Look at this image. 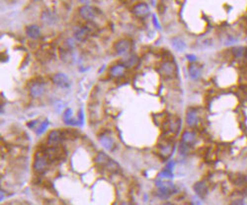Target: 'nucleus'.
<instances>
[{"instance_id":"f257e3e1","label":"nucleus","mask_w":247,"mask_h":205,"mask_svg":"<svg viewBox=\"0 0 247 205\" xmlns=\"http://www.w3.org/2000/svg\"><path fill=\"white\" fill-rule=\"evenodd\" d=\"M155 185L157 186V190H158V195L161 196L162 198L168 197L173 192L174 185L171 181L160 180H157Z\"/></svg>"},{"instance_id":"f03ea898","label":"nucleus","mask_w":247,"mask_h":205,"mask_svg":"<svg viewBox=\"0 0 247 205\" xmlns=\"http://www.w3.org/2000/svg\"><path fill=\"white\" fill-rule=\"evenodd\" d=\"M177 72V66L172 61H165L160 65L159 73L166 78H172Z\"/></svg>"},{"instance_id":"7ed1b4c3","label":"nucleus","mask_w":247,"mask_h":205,"mask_svg":"<svg viewBox=\"0 0 247 205\" xmlns=\"http://www.w3.org/2000/svg\"><path fill=\"white\" fill-rule=\"evenodd\" d=\"M48 168V158L46 154L38 152L35 157V162H34V170L38 173H43V172Z\"/></svg>"},{"instance_id":"20e7f679","label":"nucleus","mask_w":247,"mask_h":205,"mask_svg":"<svg viewBox=\"0 0 247 205\" xmlns=\"http://www.w3.org/2000/svg\"><path fill=\"white\" fill-rule=\"evenodd\" d=\"M92 24H87L85 26H82V27H79L77 28L74 32V38L75 40H77L78 42H82V41H85L86 38L90 36V34L92 33Z\"/></svg>"},{"instance_id":"39448f33","label":"nucleus","mask_w":247,"mask_h":205,"mask_svg":"<svg viewBox=\"0 0 247 205\" xmlns=\"http://www.w3.org/2000/svg\"><path fill=\"white\" fill-rule=\"evenodd\" d=\"M115 51L118 55H124V54H127L128 51H130V49L132 47V43L130 41L128 40H120L118 41L116 43H115Z\"/></svg>"},{"instance_id":"423d86ee","label":"nucleus","mask_w":247,"mask_h":205,"mask_svg":"<svg viewBox=\"0 0 247 205\" xmlns=\"http://www.w3.org/2000/svg\"><path fill=\"white\" fill-rule=\"evenodd\" d=\"M133 12L139 18H145L149 14V6L144 2H138L133 6Z\"/></svg>"},{"instance_id":"0eeeda50","label":"nucleus","mask_w":247,"mask_h":205,"mask_svg":"<svg viewBox=\"0 0 247 205\" xmlns=\"http://www.w3.org/2000/svg\"><path fill=\"white\" fill-rule=\"evenodd\" d=\"M79 13L81 17L86 21H92L96 17V10L94 7L89 6V5H84V6L80 7Z\"/></svg>"},{"instance_id":"6e6552de","label":"nucleus","mask_w":247,"mask_h":205,"mask_svg":"<svg viewBox=\"0 0 247 205\" xmlns=\"http://www.w3.org/2000/svg\"><path fill=\"white\" fill-rule=\"evenodd\" d=\"M53 81L55 85L60 87V88H67L70 85V81H69L68 76L65 75L64 73H61V72H58V73L54 75Z\"/></svg>"},{"instance_id":"1a4fd4ad","label":"nucleus","mask_w":247,"mask_h":205,"mask_svg":"<svg viewBox=\"0 0 247 205\" xmlns=\"http://www.w3.org/2000/svg\"><path fill=\"white\" fill-rule=\"evenodd\" d=\"M44 85L41 82H34L32 83V85L30 86L29 88V92H30V95L33 97V98H40L43 94L44 93Z\"/></svg>"},{"instance_id":"9d476101","label":"nucleus","mask_w":247,"mask_h":205,"mask_svg":"<svg viewBox=\"0 0 247 205\" xmlns=\"http://www.w3.org/2000/svg\"><path fill=\"white\" fill-rule=\"evenodd\" d=\"M127 71V67L126 65L124 63H118L113 65L110 68V74L111 76L115 77V78H119V77H122L124 74L126 73Z\"/></svg>"},{"instance_id":"9b49d317","label":"nucleus","mask_w":247,"mask_h":205,"mask_svg":"<svg viewBox=\"0 0 247 205\" xmlns=\"http://www.w3.org/2000/svg\"><path fill=\"white\" fill-rule=\"evenodd\" d=\"M197 141V135L194 131H191V130H186L183 132L182 134V142L187 144L189 146H192L196 143Z\"/></svg>"},{"instance_id":"f8f14e48","label":"nucleus","mask_w":247,"mask_h":205,"mask_svg":"<svg viewBox=\"0 0 247 205\" xmlns=\"http://www.w3.org/2000/svg\"><path fill=\"white\" fill-rule=\"evenodd\" d=\"M199 123V116L196 110L194 109H188V112L186 114V123L188 126L192 127L197 125Z\"/></svg>"},{"instance_id":"ddd939ff","label":"nucleus","mask_w":247,"mask_h":205,"mask_svg":"<svg viewBox=\"0 0 247 205\" xmlns=\"http://www.w3.org/2000/svg\"><path fill=\"white\" fill-rule=\"evenodd\" d=\"M194 190L201 198H205L207 194V185L205 181H198L194 185Z\"/></svg>"},{"instance_id":"4468645a","label":"nucleus","mask_w":247,"mask_h":205,"mask_svg":"<svg viewBox=\"0 0 247 205\" xmlns=\"http://www.w3.org/2000/svg\"><path fill=\"white\" fill-rule=\"evenodd\" d=\"M188 72H189L190 77L193 80H198L200 77H201L202 69H201L199 64H196L194 62H191V64L189 65V67H188Z\"/></svg>"},{"instance_id":"2eb2a0df","label":"nucleus","mask_w":247,"mask_h":205,"mask_svg":"<svg viewBox=\"0 0 247 205\" xmlns=\"http://www.w3.org/2000/svg\"><path fill=\"white\" fill-rule=\"evenodd\" d=\"M61 140V133L58 130H52L49 132V137H48V141L50 146H55L60 142Z\"/></svg>"},{"instance_id":"dca6fc26","label":"nucleus","mask_w":247,"mask_h":205,"mask_svg":"<svg viewBox=\"0 0 247 205\" xmlns=\"http://www.w3.org/2000/svg\"><path fill=\"white\" fill-rule=\"evenodd\" d=\"M181 127V121L179 118H172L168 120V129L173 133L177 134Z\"/></svg>"},{"instance_id":"f3484780","label":"nucleus","mask_w":247,"mask_h":205,"mask_svg":"<svg viewBox=\"0 0 247 205\" xmlns=\"http://www.w3.org/2000/svg\"><path fill=\"white\" fill-rule=\"evenodd\" d=\"M26 32H27V35L31 38H34V40L40 38L41 36V30H40V28H39V26L37 25H31L29 27H27Z\"/></svg>"},{"instance_id":"a211bd4d","label":"nucleus","mask_w":247,"mask_h":205,"mask_svg":"<svg viewBox=\"0 0 247 205\" xmlns=\"http://www.w3.org/2000/svg\"><path fill=\"white\" fill-rule=\"evenodd\" d=\"M232 182L239 187H243L247 184V176L243 174H235L232 176Z\"/></svg>"},{"instance_id":"6ab92c4d","label":"nucleus","mask_w":247,"mask_h":205,"mask_svg":"<svg viewBox=\"0 0 247 205\" xmlns=\"http://www.w3.org/2000/svg\"><path fill=\"white\" fill-rule=\"evenodd\" d=\"M246 51H247L244 47H234L231 49V53L233 54V56L238 59H242L243 57H245Z\"/></svg>"},{"instance_id":"aec40b11","label":"nucleus","mask_w":247,"mask_h":205,"mask_svg":"<svg viewBox=\"0 0 247 205\" xmlns=\"http://www.w3.org/2000/svg\"><path fill=\"white\" fill-rule=\"evenodd\" d=\"M42 20L48 25L53 24L55 20V15L50 10H46V11H44L42 14Z\"/></svg>"},{"instance_id":"412c9836","label":"nucleus","mask_w":247,"mask_h":205,"mask_svg":"<svg viewBox=\"0 0 247 205\" xmlns=\"http://www.w3.org/2000/svg\"><path fill=\"white\" fill-rule=\"evenodd\" d=\"M100 142H101V145H102L105 149H112L113 147V140H112V138L110 136H107V135H103L100 137Z\"/></svg>"},{"instance_id":"4be33fe9","label":"nucleus","mask_w":247,"mask_h":205,"mask_svg":"<svg viewBox=\"0 0 247 205\" xmlns=\"http://www.w3.org/2000/svg\"><path fill=\"white\" fill-rule=\"evenodd\" d=\"M138 61V58L137 55H134V54H128L127 55V57L125 58V64L126 65V67H133V66H134Z\"/></svg>"},{"instance_id":"5701e85b","label":"nucleus","mask_w":247,"mask_h":205,"mask_svg":"<svg viewBox=\"0 0 247 205\" xmlns=\"http://www.w3.org/2000/svg\"><path fill=\"white\" fill-rule=\"evenodd\" d=\"M171 43H172V47L176 49V51H184V48L185 47H186V45H185V42L181 40V38H173V40L171 41Z\"/></svg>"},{"instance_id":"b1692460","label":"nucleus","mask_w":247,"mask_h":205,"mask_svg":"<svg viewBox=\"0 0 247 205\" xmlns=\"http://www.w3.org/2000/svg\"><path fill=\"white\" fill-rule=\"evenodd\" d=\"M172 151H173V146L170 145V143H166L164 145H161L160 147V154L164 157L170 156Z\"/></svg>"},{"instance_id":"393cba45","label":"nucleus","mask_w":247,"mask_h":205,"mask_svg":"<svg viewBox=\"0 0 247 205\" xmlns=\"http://www.w3.org/2000/svg\"><path fill=\"white\" fill-rule=\"evenodd\" d=\"M48 125H49V120H44V123H42V124L39 126V128L37 129V133L38 134H41L43 132L48 128Z\"/></svg>"},{"instance_id":"a878e982","label":"nucleus","mask_w":247,"mask_h":205,"mask_svg":"<svg viewBox=\"0 0 247 205\" xmlns=\"http://www.w3.org/2000/svg\"><path fill=\"white\" fill-rule=\"evenodd\" d=\"M179 150H180V153L181 154H187V153H189V151H190V146L189 145H187V144H185V143H181L180 144V147H179Z\"/></svg>"},{"instance_id":"bb28decb","label":"nucleus","mask_w":247,"mask_h":205,"mask_svg":"<svg viewBox=\"0 0 247 205\" xmlns=\"http://www.w3.org/2000/svg\"><path fill=\"white\" fill-rule=\"evenodd\" d=\"M159 176L160 178H166V179H170L172 178V173H171V171L170 170H163L161 172V173L159 174Z\"/></svg>"},{"instance_id":"cd10ccee","label":"nucleus","mask_w":247,"mask_h":205,"mask_svg":"<svg viewBox=\"0 0 247 205\" xmlns=\"http://www.w3.org/2000/svg\"><path fill=\"white\" fill-rule=\"evenodd\" d=\"M231 205H245V202L242 199H236V200L232 201Z\"/></svg>"},{"instance_id":"c85d7f7f","label":"nucleus","mask_w":247,"mask_h":205,"mask_svg":"<svg viewBox=\"0 0 247 205\" xmlns=\"http://www.w3.org/2000/svg\"><path fill=\"white\" fill-rule=\"evenodd\" d=\"M122 205H130V204H128V203H127V202H124V203H123Z\"/></svg>"},{"instance_id":"c756f323","label":"nucleus","mask_w":247,"mask_h":205,"mask_svg":"<svg viewBox=\"0 0 247 205\" xmlns=\"http://www.w3.org/2000/svg\"><path fill=\"white\" fill-rule=\"evenodd\" d=\"M162 205H171V204H169V203H165V204H162Z\"/></svg>"}]
</instances>
